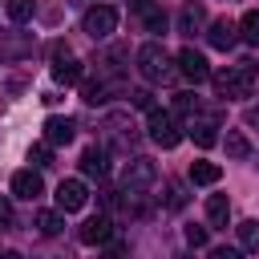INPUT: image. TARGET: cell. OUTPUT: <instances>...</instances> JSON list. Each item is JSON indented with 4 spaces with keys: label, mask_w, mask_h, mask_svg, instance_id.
Instances as JSON below:
<instances>
[{
    "label": "cell",
    "mask_w": 259,
    "mask_h": 259,
    "mask_svg": "<svg viewBox=\"0 0 259 259\" xmlns=\"http://www.w3.org/2000/svg\"><path fill=\"white\" fill-rule=\"evenodd\" d=\"M210 81H214V93L227 97V101L251 97V89H255V69H251V61H243V65H231V69L210 73Z\"/></svg>",
    "instance_id": "cell-1"
},
{
    "label": "cell",
    "mask_w": 259,
    "mask_h": 259,
    "mask_svg": "<svg viewBox=\"0 0 259 259\" xmlns=\"http://www.w3.org/2000/svg\"><path fill=\"white\" fill-rule=\"evenodd\" d=\"M138 73H142L146 81H170V77H174V61H170V53H166L158 40H146V45L138 49Z\"/></svg>",
    "instance_id": "cell-2"
},
{
    "label": "cell",
    "mask_w": 259,
    "mask_h": 259,
    "mask_svg": "<svg viewBox=\"0 0 259 259\" xmlns=\"http://www.w3.org/2000/svg\"><path fill=\"white\" fill-rule=\"evenodd\" d=\"M150 117H146V134H150V142H158L162 150H174L178 142H182V125H178V117L174 113H166V109H146Z\"/></svg>",
    "instance_id": "cell-3"
},
{
    "label": "cell",
    "mask_w": 259,
    "mask_h": 259,
    "mask_svg": "<svg viewBox=\"0 0 259 259\" xmlns=\"http://www.w3.org/2000/svg\"><path fill=\"white\" fill-rule=\"evenodd\" d=\"M113 28H117V8H109V4H93V8L81 16V32L93 36V40L113 36Z\"/></svg>",
    "instance_id": "cell-4"
},
{
    "label": "cell",
    "mask_w": 259,
    "mask_h": 259,
    "mask_svg": "<svg viewBox=\"0 0 259 259\" xmlns=\"http://www.w3.org/2000/svg\"><path fill=\"white\" fill-rule=\"evenodd\" d=\"M81 61L69 53V45H53V81L57 85H77L81 81Z\"/></svg>",
    "instance_id": "cell-5"
},
{
    "label": "cell",
    "mask_w": 259,
    "mask_h": 259,
    "mask_svg": "<svg viewBox=\"0 0 259 259\" xmlns=\"http://www.w3.org/2000/svg\"><path fill=\"white\" fill-rule=\"evenodd\" d=\"M154 178H158V166L150 158H134L121 170V190H146V186H154Z\"/></svg>",
    "instance_id": "cell-6"
},
{
    "label": "cell",
    "mask_w": 259,
    "mask_h": 259,
    "mask_svg": "<svg viewBox=\"0 0 259 259\" xmlns=\"http://www.w3.org/2000/svg\"><path fill=\"white\" fill-rule=\"evenodd\" d=\"M174 61H178V73H182L186 81H194V85L210 81V65H206V57H202V53H194L190 45H186V49H182Z\"/></svg>",
    "instance_id": "cell-7"
},
{
    "label": "cell",
    "mask_w": 259,
    "mask_h": 259,
    "mask_svg": "<svg viewBox=\"0 0 259 259\" xmlns=\"http://www.w3.org/2000/svg\"><path fill=\"white\" fill-rule=\"evenodd\" d=\"M85 202H89V190H85V182H81V178H65V182L57 186V210H61V214L81 210Z\"/></svg>",
    "instance_id": "cell-8"
},
{
    "label": "cell",
    "mask_w": 259,
    "mask_h": 259,
    "mask_svg": "<svg viewBox=\"0 0 259 259\" xmlns=\"http://www.w3.org/2000/svg\"><path fill=\"white\" fill-rule=\"evenodd\" d=\"M12 194L24 198V202H36V198L45 194L40 174H36V170H16V174H12Z\"/></svg>",
    "instance_id": "cell-9"
},
{
    "label": "cell",
    "mask_w": 259,
    "mask_h": 259,
    "mask_svg": "<svg viewBox=\"0 0 259 259\" xmlns=\"http://www.w3.org/2000/svg\"><path fill=\"white\" fill-rule=\"evenodd\" d=\"M109 239H113V223H109V214H97V219L81 223V243H85V247H101V243H109Z\"/></svg>",
    "instance_id": "cell-10"
},
{
    "label": "cell",
    "mask_w": 259,
    "mask_h": 259,
    "mask_svg": "<svg viewBox=\"0 0 259 259\" xmlns=\"http://www.w3.org/2000/svg\"><path fill=\"white\" fill-rule=\"evenodd\" d=\"M81 174L105 178V174H109V150H105V146H85V154H81Z\"/></svg>",
    "instance_id": "cell-11"
},
{
    "label": "cell",
    "mask_w": 259,
    "mask_h": 259,
    "mask_svg": "<svg viewBox=\"0 0 259 259\" xmlns=\"http://www.w3.org/2000/svg\"><path fill=\"white\" fill-rule=\"evenodd\" d=\"M73 134H77L73 117H49V121H45V142H49V146H69Z\"/></svg>",
    "instance_id": "cell-12"
},
{
    "label": "cell",
    "mask_w": 259,
    "mask_h": 259,
    "mask_svg": "<svg viewBox=\"0 0 259 259\" xmlns=\"http://www.w3.org/2000/svg\"><path fill=\"white\" fill-rule=\"evenodd\" d=\"M202 24H206V8H202V4H186V8L178 12V32H182V36L202 32Z\"/></svg>",
    "instance_id": "cell-13"
},
{
    "label": "cell",
    "mask_w": 259,
    "mask_h": 259,
    "mask_svg": "<svg viewBox=\"0 0 259 259\" xmlns=\"http://www.w3.org/2000/svg\"><path fill=\"white\" fill-rule=\"evenodd\" d=\"M206 40H210L214 49H231V45L239 40V24L223 16V20H214V24H210V32H206Z\"/></svg>",
    "instance_id": "cell-14"
},
{
    "label": "cell",
    "mask_w": 259,
    "mask_h": 259,
    "mask_svg": "<svg viewBox=\"0 0 259 259\" xmlns=\"http://www.w3.org/2000/svg\"><path fill=\"white\" fill-rule=\"evenodd\" d=\"M105 130L113 134V142H117L121 150H130V146H134V134H130L134 125H130V117H125V113H109V117H105Z\"/></svg>",
    "instance_id": "cell-15"
},
{
    "label": "cell",
    "mask_w": 259,
    "mask_h": 259,
    "mask_svg": "<svg viewBox=\"0 0 259 259\" xmlns=\"http://www.w3.org/2000/svg\"><path fill=\"white\" fill-rule=\"evenodd\" d=\"M214 130H219V117H214V113H210V117H194V121H190V138H194L198 146H214V142H219V134H214Z\"/></svg>",
    "instance_id": "cell-16"
},
{
    "label": "cell",
    "mask_w": 259,
    "mask_h": 259,
    "mask_svg": "<svg viewBox=\"0 0 259 259\" xmlns=\"http://www.w3.org/2000/svg\"><path fill=\"white\" fill-rule=\"evenodd\" d=\"M206 219H210V227H227V219H231L227 194H210V198H206Z\"/></svg>",
    "instance_id": "cell-17"
},
{
    "label": "cell",
    "mask_w": 259,
    "mask_h": 259,
    "mask_svg": "<svg viewBox=\"0 0 259 259\" xmlns=\"http://www.w3.org/2000/svg\"><path fill=\"white\" fill-rule=\"evenodd\" d=\"M81 101H89V105L109 101V81H105V77H101V81H81Z\"/></svg>",
    "instance_id": "cell-18"
},
{
    "label": "cell",
    "mask_w": 259,
    "mask_h": 259,
    "mask_svg": "<svg viewBox=\"0 0 259 259\" xmlns=\"http://www.w3.org/2000/svg\"><path fill=\"white\" fill-rule=\"evenodd\" d=\"M227 158H235V162H243V158H251V142L239 134V130H227Z\"/></svg>",
    "instance_id": "cell-19"
},
{
    "label": "cell",
    "mask_w": 259,
    "mask_h": 259,
    "mask_svg": "<svg viewBox=\"0 0 259 259\" xmlns=\"http://www.w3.org/2000/svg\"><path fill=\"white\" fill-rule=\"evenodd\" d=\"M219 174H223V170H219L214 162H194V166H190V182H194V186H214Z\"/></svg>",
    "instance_id": "cell-20"
},
{
    "label": "cell",
    "mask_w": 259,
    "mask_h": 259,
    "mask_svg": "<svg viewBox=\"0 0 259 259\" xmlns=\"http://www.w3.org/2000/svg\"><path fill=\"white\" fill-rule=\"evenodd\" d=\"M239 247L243 251H259V219L239 223Z\"/></svg>",
    "instance_id": "cell-21"
},
{
    "label": "cell",
    "mask_w": 259,
    "mask_h": 259,
    "mask_svg": "<svg viewBox=\"0 0 259 259\" xmlns=\"http://www.w3.org/2000/svg\"><path fill=\"white\" fill-rule=\"evenodd\" d=\"M239 36H243L247 45H259V12H243V20H239Z\"/></svg>",
    "instance_id": "cell-22"
},
{
    "label": "cell",
    "mask_w": 259,
    "mask_h": 259,
    "mask_svg": "<svg viewBox=\"0 0 259 259\" xmlns=\"http://www.w3.org/2000/svg\"><path fill=\"white\" fill-rule=\"evenodd\" d=\"M36 227H40V235H57L65 227V219H61V210H40L36 214Z\"/></svg>",
    "instance_id": "cell-23"
},
{
    "label": "cell",
    "mask_w": 259,
    "mask_h": 259,
    "mask_svg": "<svg viewBox=\"0 0 259 259\" xmlns=\"http://www.w3.org/2000/svg\"><path fill=\"white\" fill-rule=\"evenodd\" d=\"M186 206V190L182 182H166V210H182Z\"/></svg>",
    "instance_id": "cell-24"
},
{
    "label": "cell",
    "mask_w": 259,
    "mask_h": 259,
    "mask_svg": "<svg viewBox=\"0 0 259 259\" xmlns=\"http://www.w3.org/2000/svg\"><path fill=\"white\" fill-rule=\"evenodd\" d=\"M142 20H146V28H150V32H162V28H166V12H162V8H154V4L142 12Z\"/></svg>",
    "instance_id": "cell-25"
},
{
    "label": "cell",
    "mask_w": 259,
    "mask_h": 259,
    "mask_svg": "<svg viewBox=\"0 0 259 259\" xmlns=\"http://www.w3.org/2000/svg\"><path fill=\"white\" fill-rule=\"evenodd\" d=\"M8 16H12L16 24H24V20L32 16V0H8Z\"/></svg>",
    "instance_id": "cell-26"
},
{
    "label": "cell",
    "mask_w": 259,
    "mask_h": 259,
    "mask_svg": "<svg viewBox=\"0 0 259 259\" xmlns=\"http://www.w3.org/2000/svg\"><path fill=\"white\" fill-rule=\"evenodd\" d=\"M174 113H186V117L198 113V97H194V93H178V97H174Z\"/></svg>",
    "instance_id": "cell-27"
},
{
    "label": "cell",
    "mask_w": 259,
    "mask_h": 259,
    "mask_svg": "<svg viewBox=\"0 0 259 259\" xmlns=\"http://www.w3.org/2000/svg\"><path fill=\"white\" fill-rule=\"evenodd\" d=\"M28 162H32V166H49V142L32 146V150H28Z\"/></svg>",
    "instance_id": "cell-28"
},
{
    "label": "cell",
    "mask_w": 259,
    "mask_h": 259,
    "mask_svg": "<svg viewBox=\"0 0 259 259\" xmlns=\"http://www.w3.org/2000/svg\"><path fill=\"white\" fill-rule=\"evenodd\" d=\"M186 243L190 247H206V227H186Z\"/></svg>",
    "instance_id": "cell-29"
},
{
    "label": "cell",
    "mask_w": 259,
    "mask_h": 259,
    "mask_svg": "<svg viewBox=\"0 0 259 259\" xmlns=\"http://www.w3.org/2000/svg\"><path fill=\"white\" fill-rule=\"evenodd\" d=\"M130 101H134L138 109H150V105H154V97H150L146 89H134V93H130Z\"/></svg>",
    "instance_id": "cell-30"
},
{
    "label": "cell",
    "mask_w": 259,
    "mask_h": 259,
    "mask_svg": "<svg viewBox=\"0 0 259 259\" xmlns=\"http://www.w3.org/2000/svg\"><path fill=\"white\" fill-rule=\"evenodd\" d=\"M8 227H12V202L0 198V231H8Z\"/></svg>",
    "instance_id": "cell-31"
},
{
    "label": "cell",
    "mask_w": 259,
    "mask_h": 259,
    "mask_svg": "<svg viewBox=\"0 0 259 259\" xmlns=\"http://www.w3.org/2000/svg\"><path fill=\"white\" fill-rule=\"evenodd\" d=\"M243 121H247V125H251V130H259V105H251V109H247V113H243Z\"/></svg>",
    "instance_id": "cell-32"
},
{
    "label": "cell",
    "mask_w": 259,
    "mask_h": 259,
    "mask_svg": "<svg viewBox=\"0 0 259 259\" xmlns=\"http://www.w3.org/2000/svg\"><path fill=\"white\" fill-rule=\"evenodd\" d=\"M150 4H154V0H130V8H134V12H138V16H142V12H146V8H150Z\"/></svg>",
    "instance_id": "cell-33"
}]
</instances>
